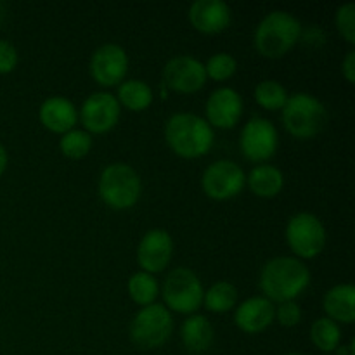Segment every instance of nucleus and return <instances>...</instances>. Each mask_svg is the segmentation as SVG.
I'll return each mask as SVG.
<instances>
[{"label": "nucleus", "instance_id": "nucleus-1", "mask_svg": "<svg viewBox=\"0 0 355 355\" xmlns=\"http://www.w3.org/2000/svg\"><path fill=\"white\" fill-rule=\"evenodd\" d=\"M260 290L272 304H284L300 297L311 284V272L295 257H276L260 270Z\"/></svg>", "mask_w": 355, "mask_h": 355}, {"label": "nucleus", "instance_id": "nucleus-2", "mask_svg": "<svg viewBox=\"0 0 355 355\" xmlns=\"http://www.w3.org/2000/svg\"><path fill=\"white\" fill-rule=\"evenodd\" d=\"M165 139L177 156L196 159L210 151L215 134L214 128L200 114L175 113L166 121Z\"/></svg>", "mask_w": 355, "mask_h": 355}, {"label": "nucleus", "instance_id": "nucleus-3", "mask_svg": "<svg viewBox=\"0 0 355 355\" xmlns=\"http://www.w3.org/2000/svg\"><path fill=\"white\" fill-rule=\"evenodd\" d=\"M302 37V24L286 10H272L257 26L253 44L260 55L281 59L297 45Z\"/></svg>", "mask_w": 355, "mask_h": 355}, {"label": "nucleus", "instance_id": "nucleus-4", "mask_svg": "<svg viewBox=\"0 0 355 355\" xmlns=\"http://www.w3.org/2000/svg\"><path fill=\"white\" fill-rule=\"evenodd\" d=\"M283 123L297 139H312L328 123V111L318 97L298 92L288 97L283 110Z\"/></svg>", "mask_w": 355, "mask_h": 355}, {"label": "nucleus", "instance_id": "nucleus-5", "mask_svg": "<svg viewBox=\"0 0 355 355\" xmlns=\"http://www.w3.org/2000/svg\"><path fill=\"white\" fill-rule=\"evenodd\" d=\"M139 173L127 163H111L101 172L99 196L113 210H128L141 198Z\"/></svg>", "mask_w": 355, "mask_h": 355}, {"label": "nucleus", "instance_id": "nucleus-6", "mask_svg": "<svg viewBox=\"0 0 355 355\" xmlns=\"http://www.w3.org/2000/svg\"><path fill=\"white\" fill-rule=\"evenodd\" d=\"M173 331V319L162 304L142 307L130 322V340L142 350H153L165 345Z\"/></svg>", "mask_w": 355, "mask_h": 355}, {"label": "nucleus", "instance_id": "nucleus-7", "mask_svg": "<svg viewBox=\"0 0 355 355\" xmlns=\"http://www.w3.org/2000/svg\"><path fill=\"white\" fill-rule=\"evenodd\" d=\"M162 295L168 311L191 315L203 305L205 290L196 272L179 267L166 276Z\"/></svg>", "mask_w": 355, "mask_h": 355}, {"label": "nucleus", "instance_id": "nucleus-8", "mask_svg": "<svg viewBox=\"0 0 355 355\" xmlns=\"http://www.w3.org/2000/svg\"><path fill=\"white\" fill-rule=\"evenodd\" d=\"M286 241L298 260L314 259L326 246L324 224L309 211L293 215L286 225Z\"/></svg>", "mask_w": 355, "mask_h": 355}, {"label": "nucleus", "instance_id": "nucleus-9", "mask_svg": "<svg viewBox=\"0 0 355 355\" xmlns=\"http://www.w3.org/2000/svg\"><path fill=\"white\" fill-rule=\"evenodd\" d=\"M246 184V175L238 163L231 159H218L207 166L201 177L205 194L215 201L236 198Z\"/></svg>", "mask_w": 355, "mask_h": 355}, {"label": "nucleus", "instance_id": "nucleus-10", "mask_svg": "<svg viewBox=\"0 0 355 355\" xmlns=\"http://www.w3.org/2000/svg\"><path fill=\"white\" fill-rule=\"evenodd\" d=\"M279 146L276 127L266 118L255 116L243 127L239 148L243 156L253 163H262L272 158Z\"/></svg>", "mask_w": 355, "mask_h": 355}, {"label": "nucleus", "instance_id": "nucleus-11", "mask_svg": "<svg viewBox=\"0 0 355 355\" xmlns=\"http://www.w3.org/2000/svg\"><path fill=\"white\" fill-rule=\"evenodd\" d=\"M207 83L205 64L193 55H177L163 68V83L166 90L179 94H194Z\"/></svg>", "mask_w": 355, "mask_h": 355}, {"label": "nucleus", "instance_id": "nucleus-12", "mask_svg": "<svg viewBox=\"0 0 355 355\" xmlns=\"http://www.w3.org/2000/svg\"><path fill=\"white\" fill-rule=\"evenodd\" d=\"M120 103L110 92H94L83 101L80 110V120L85 132L92 134H106L116 127L120 120Z\"/></svg>", "mask_w": 355, "mask_h": 355}, {"label": "nucleus", "instance_id": "nucleus-13", "mask_svg": "<svg viewBox=\"0 0 355 355\" xmlns=\"http://www.w3.org/2000/svg\"><path fill=\"white\" fill-rule=\"evenodd\" d=\"M128 71V55L116 44H104L90 58V75L99 85L114 87L125 80Z\"/></svg>", "mask_w": 355, "mask_h": 355}, {"label": "nucleus", "instance_id": "nucleus-14", "mask_svg": "<svg viewBox=\"0 0 355 355\" xmlns=\"http://www.w3.org/2000/svg\"><path fill=\"white\" fill-rule=\"evenodd\" d=\"M173 257V239L165 229H153L142 236L137 248V262L142 272L158 274L168 267Z\"/></svg>", "mask_w": 355, "mask_h": 355}, {"label": "nucleus", "instance_id": "nucleus-15", "mask_svg": "<svg viewBox=\"0 0 355 355\" xmlns=\"http://www.w3.org/2000/svg\"><path fill=\"white\" fill-rule=\"evenodd\" d=\"M243 116V99L231 87L214 90L207 101V121L211 128L229 130Z\"/></svg>", "mask_w": 355, "mask_h": 355}, {"label": "nucleus", "instance_id": "nucleus-16", "mask_svg": "<svg viewBox=\"0 0 355 355\" xmlns=\"http://www.w3.org/2000/svg\"><path fill=\"white\" fill-rule=\"evenodd\" d=\"M187 17L194 30L200 33L217 35L231 24L232 12L222 0H196L189 7Z\"/></svg>", "mask_w": 355, "mask_h": 355}, {"label": "nucleus", "instance_id": "nucleus-17", "mask_svg": "<svg viewBox=\"0 0 355 355\" xmlns=\"http://www.w3.org/2000/svg\"><path fill=\"white\" fill-rule=\"evenodd\" d=\"M276 319V307L266 297H252L236 309L234 321L241 331L257 335L269 328Z\"/></svg>", "mask_w": 355, "mask_h": 355}, {"label": "nucleus", "instance_id": "nucleus-18", "mask_svg": "<svg viewBox=\"0 0 355 355\" xmlns=\"http://www.w3.org/2000/svg\"><path fill=\"white\" fill-rule=\"evenodd\" d=\"M38 118L47 130L62 135L75 128L78 121V111L75 104L66 97L52 96L42 103Z\"/></svg>", "mask_w": 355, "mask_h": 355}, {"label": "nucleus", "instance_id": "nucleus-19", "mask_svg": "<svg viewBox=\"0 0 355 355\" xmlns=\"http://www.w3.org/2000/svg\"><path fill=\"white\" fill-rule=\"evenodd\" d=\"M322 307L328 318L342 324L355 321V288L354 284H336L324 295Z\"/></svg>", "mask_w": 355, "mask_h": 355}, {"label": "nucleus", "instance_id": "nucleus-20", "mask_svg": "<svg viewBox=\"0 0 355 355\" xmlns=\"http://www.w3.org/2000/svg\"><path fill=\"white\" fill-rule=\"evenodd\" d=\"M214 326L205 315H189L180 328V340L186 350L193 354L207 352L214 343Z\"/></svg>", "mask_w": 355, "mask_h": 355}, {"label": "nucleus", "instance_id": "nucleus-21", "mask_svg": "<svg viewBox=\"0 0 355 355\" xmlns=\"http://www.w3.org/2000/svg\"><path fill=\"white\" fill-rule=\"evenodd\" d=\"M246 184L255 196L269 200L283 191L284 175L277 166L262 163L250 172V175L246 177Z\"/></svg>", "mask_w": 355, "mask_h": 355}, {"label": "nucleus", "instance_id": "nucleus-22", "mask_svg": "<svg viewBox=\"0 0 355 355\" xmlns=\"http://www.w3.org/2000/svg\"><path fill=\"white\" fill-rule=\"evenodd\" d=\"M153 90L144 80H125L118 87V97L116 101L120 103V106L127 107L130 111H144L148 110L153 104Z\"/></svg>", "mask_w": 355, "mask_h": 355}, {"label": "nucleus", "instance_id": "nucleus-23", "mask_svg": "<svg viewBox=\"0 0 355 355\" xmlns=\"http://www.w3.org/2000/svg\"><path fill=\"white\" fill-rule=\"evenodd\" d=\"M238 302V290L229 281H218V283L211 284L207 291H205L203 304L214 314H224L231 309L236 307Z\"/></svg>", "mask_w": 355, "mask_h": 355}, {"label": "nucleus", "instance_id": "nucleus-24", "mask_svg": "<svg viewBox=\"0 0 355 355\" xmlns=\"http://www.w3.org/2000/svg\"><path fill=\"white\" fill-rule=\"evenodd\" d=\"M128 297L141 307L156 304V298L159 295V284L153 274L148 272H135L132 274L127 283Z\"/></svg>", "mask_w": 355, "mask_h": 355}, {"label": "nucleus", "instance_id": "nucleus-25", "mask_svg": "<svg viewBox=\"0 0 355 355\" xmlns=\"http://www.w3.org/2000/svg\"><path fill=\"white\" fill-rule=\"evenodd\" d=\"M311 340L321 352H335L342 343V329L329 318H319L311 328Z\"/></svg>", "mask_w": 355, "mask_h": 355}, {"label": "nucleus", "instance_id": "nucleus-26", "mask_svg": "<svg viewBox=\"0 0 355 355\" xmlns=\"http://www.w3.org/2000/svg\"><path fill=\"white\" fill-rule=\"evenodd\" d=\"M288 97V90L276 80H263L255 87V101L263 110H283Z\"/></svg>", "mask_w": 355, "mask_h": 355}, {"label": "nucleus", "instance_id": "nucleus-27", "mask_svg": "<svg viewBox=\"0 0 355 355\" xmlns=\"http://www.w3.org/2000/svg\"><path fill=\"white\" fill-rule=\"evenodd\" d=\"M59 149L69 159H82L92 149V135L80 128L66 132L59 139Z\"/></svg>", "mask_w": 355, "mask_h": 355}, {"label": "nucleus", "instance_id": "nucleus-28", "mask_svg": "<svg viewBox=\"0 0 355 355\" xmlns=\"http://www.w3.org/2000/svg\"><path fill=\"white\" fill-rule=\"evenodd\" d=\"M236 69H238V62L227 52H217L205 64L207 78L215 80V82H225L231 76H234Z\"/></svg>", "mask_w": 355, "mask_h": 355}, {"label": "nucleus", "instance_id": "nucleus-29", "mask_svg": "<svg viewBox=\"0 0 355 355\" xmlns=\"http://www.w3.org/2000/svg\"><path fill=\"white\" fill-rule=\"evenodd\" d=\"M338 33L345 38L349 44H355V3L349 2L338 7L335 16Z\"/></svg>", "mask_w": 355, "mask_h": 355}, {"label": "nucleus", "instance_id": "nucleus-30", "mask_svg": "<svg viewBox=\"0 0 355 355\" xmlns=\"http://www.w3.org/2000/svg\"><path fill=\"white\" fill-rule=\"evenodd\" d=\"M276 319L284 328H293L302 321V309L295 300L284 302L276 309Z\"/></svg>", "mask_w": 355, "mask_h": 355}, {"label": "nucleus", "instance_id": "nucleus-31", "mask_svg": "<svg viewBox=\"0 0 355 355\" xmlns=\"http://www.w3.org/2000/svg\"><path fill=\"white\" fill-rule=\"evenodd\" d=\"M17 64V51L10 42L0 40V75H7Z\"/></svg>", "mask_w": 355, "mask_h": 355}, {"label": "nucleus", "instance_id": "nucleus-32", "mask_svg": "<svg viewBox=\"0 0 355 355\" xmlns=\"http://www.w3.org/2000/svg\"><path fill=\"white\" fill-rule=\"evenodd\" d=\"M342 73L349 83L355 82V51H350L342 62Z\"/></svg>", "mask_w": 355, "mask_h": 355}, {"label": "nucleus", "instance_id": "nucleus-33", "mask_svg": "<svg viewBox=\"0 0 355 355\" xmlns=\"http://www.w3.org/2000/svg\"><path fill=\"white\" fill-rule=\"evenodd\" d=\"M7 163H9V156H7L6 148H3V146L0 144V175H2V173L6 172Z\"/></svg>", "mask_w": 355, "mask_h": 355}, {"label": "nucleus", "instance_id": "nucleus-34", "mask_svg": "<svg viewBox=\"0 0 355 355\" xmlns=\"http://www.w3.org/2000/svg\"><path fill=\"white\" fill-rule=\"evenodd\" d=\"M286 355H300V354H286Z\"/></svg>", "mask_w": 355, "mask_h": 355}]
</instances>
